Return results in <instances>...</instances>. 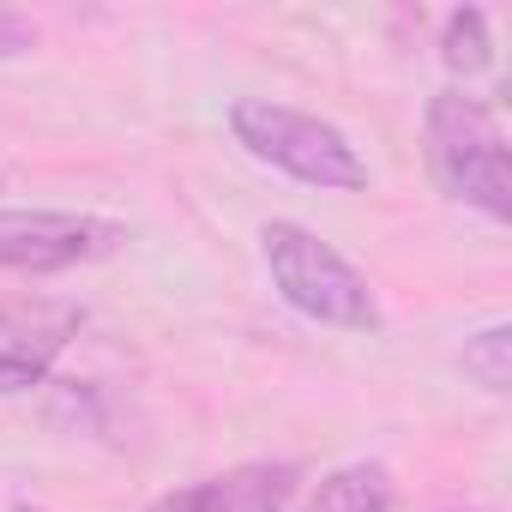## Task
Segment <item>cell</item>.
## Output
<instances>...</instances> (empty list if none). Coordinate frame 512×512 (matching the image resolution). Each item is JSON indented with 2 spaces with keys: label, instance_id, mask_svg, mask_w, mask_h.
Segmentation results:
<instances>
[{
  "label": "cell",
  "instance_id": "obj_1",
  "mask_svg": "<svg viewBox=\"0 0 512 512\" xmlns=\"http://www.w3.org/2000/svg\"><path fill=\"white\" fill-rule=\"evenodd\" d=\"M422 151H428V175L446 199L482 211L488 223H512L506 127L488 97H470L458 85L434 91L422 109Z\"/></svg>",
  "mask_w": 512,
  "mask_h": 512
},
{
  "label": "cell",
  "instance_id": "obj_2",
  "mask_svg": "<svg viewBox=\"0 0 512 512\" xmlns=\"http://www.w3.org/2000/svg\"><path fill=\"white\" fill-rule=\"evenodd\" d=\"M229 133L253 163H272L278 175L320 187V193H362L368 187V157L350 145L344 127L272 103V97H235L229 103Z\"/></svg>",
  "mask_w": 512,
  "mask_h": 512
},
{
  "label": "cell",
  "instance_id": "obj_3",
  "mask_svg": "<svg viewBox=\"0 0 512 512\" xmlns=\"http://www.w3.org/2000/svg\"><path fill=\"white\" fill-rule=\"evenodd\" d=\"M260 260H266L272 290L284 296V308H296L302 320H320V326H338V332H374L380 326L374 284L332 241H320L308 223L272 217L260 229Z\"/></svg>",
  "mask_w": 512,
  "mask_h": 512
},
{
  "label": "cell",
  "instance_id": "obj_4",
  "mask_svg": "<svg viewBox=\"0 0 512 512\" xmlns=\"http://www.w3.org/2000/svg\"><path fill=\"white\" fill-rule=\"evenodd\" d=\"M127 241V223L97 211H19L0 205V266L25 278H55L109 253Z\"/></svg>",
  "mask_w": 512,
  "mask_h": 512
},
{
  "label": "cell",
  "instance_id": "obj_5",
  "mask_svg": "<svg viewBox=\"0 0 512 512\" xmlns=\"http://www.w3.org/2000/svg\"><path fill=\"white\" fill-rule=\"evenodd\" d=\"M85 308L61 296H0V398L37 392L67 344L79 338Z\"/></svg>",
  "mask_w": 512,
  "mask_h": 512
},
{
  "label": "cell",
  "instance_id": "obj_6",
  "mask_svg": "<svg viewBox=\"0 0 512 512\" xmlns=\"http://www.w3.org/2000/svg\"><path fill=\"white\" fill-rule=\"evenodd\" d=\"M302 494V464L290 458H260V464H235L205 482L157 494L145 512H290Z\"/></svg>",
  "mask_w": 512,
  "mask_h": 512
},
{
  "label": "cell",
  "instance_id": "obj_7",
  "mask_svg": "<svg viewBox=\"0 0 512 512\" xmlns=\"http://www.w3.org/2000/svg\"><path fill=\"white\" fill-rule=\"evenodd\" d=\"M398 506V482L380 458H356L320 476V488L302 500V512H392Z\"/></svg>",
  "mask_w": 512,
  "mask_h": 512
},
{
  "label": "cell",
  "instance_id": "obj_8",
  "mask_svg": "<svg viewBox=\"0 0 512 512\" xmlns=\"http://www.w3.org/2000/svg\"><path fill=\"white\" fill-rule=\"evenodd\" d=\"M440 67L452 79H476V73L494 67V37H488V13L482 7L446 13V25H440Z\"/></svg>",
  "mask_w": 512,
  "mask_h": 512
},
{
  "label": "cell",
  "instance_id": "obj_9",
  "mask_svg": "<svg viewBox=\"0 0 512 512\" xmlns=\"http://www.w3.org/2000/svg\"><path fill=\"white\" fill-rule=\"evenodd\" d=\"M458 362H464V374H470L488 398H506V392H512V326L494 320V326L470 332Z\"/></svg>",
  "mask_w": 512,
  "mask_h": 512
},
{
  "label": "cell",
  "instance_id": "obj_10",
  "mask_svg": "<svg viewBox=\"0 0 512 512\" xmlns=\"http://www.w3.org/2000/svg\"><path fill=\"white\" fill-rule=\"evenodd\" d=\"M37 49V25L25 19V13H7L0 7V61H19V55H31Z\"/></svg>",
  "mask_w": 512,
  "mask_h": 512
},
{
  "label": "cell",
  "instance_id": "obj_11",
  "mask_svg": "<svg viewBox=\"0 0 512 512\" xmlns=\"http://www.w3.org/2000/svg\"><path fill=\"white\" fill-rule=\"evenodd\" d=\"M13 512H49V506H31V500H13Z\"/></svg>",
  "mask_w": 512,
  "mask_h": 512
},
{
  "label": "cell",
  "instance_id": "obj_12",
  "mask_svg": "<svg viewBox=\"0 0 512 512\" xmlns=\"http://www.w3.org/2000/svg\"><path fill=\"white\" fill-rule=\"evenodd\" d=\"M446 512H476V506H446Z\"/></svg>",
  "mask_w": 512,
  "mask_h": 512
}]
</instances>
